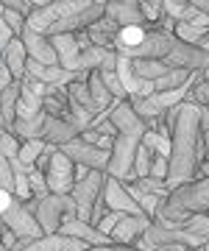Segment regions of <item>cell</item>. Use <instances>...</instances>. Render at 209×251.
Wrapping results in <instances>:
<instances>
[{
	"label": "cell",
	"instance_id": "cell-1",
	"mask_svg": "<svg viewBox=\"0 0 209 251\" xmlns=\"http://www.w3.org/2000/svg\"><path fill=\"white\" fill-rule=\"evenodd\" d=\"M167 131H170V156H167V190L184 187L195 181V168L207 159L204 140H201V106L182 100L167 115Z\"/></svg>",
	"mask_w": 209,
	"mask_h": 251
},
{
	"label": "cell",
	"instance_id": "cell-2",
	"mask_svg": "<svg viewBox=\"0 0 209 251\" xmlns=\"http://www.w3.org/2000/svg\"><path fill=\"white\" fill-rule=\"evenodd\" d=\"M192 215H209V179H195L184 187L167 193L151 224L159 226H182Z\"/></svg>",
	"mask_w": 209,
	"mask_h": 251
},
{
	"label": "cell",
	"instance_id": "cell-3",
	"mask_svg": "<svg viewBox=\"0 0 209 251\" xmlns=\"http://www.w3.org/2000/svg\"><path fill=\"white\" fill-rule=\"evenodd\" d=\"M25 209L37 218V224L42 226L45 234H59L64 218L75 215V204L70 196H45V198H31L25 201Z\"/></svg>",
	"mask_w": 209,
	"mask_h": 251
},
{
	"label": "cell",
	"instance_id": "cell-4",
	"mask_svg": "<svg viewBox=\"0 0 209 251\" xmlns=\"http://www.w3.org/2000/svg\"><path fill=\"white\" fill-rule=\"evenodd\" d=\"M84 6H87V0H70V3H37L34 11H31L28 20H25V28H31L34 34L47 36L50 34V28L59 25L62 20H67L70 14H75V11H81Z\"/></svg>",
	"mask_w": 209,
	"mask_h": 251
},
{
	"label": "cell",
	"instance_id": "cell-5",
	"mask_svg": "<svg viewBox=\"0 0 209 251\" xmlns=\"http://www.w3.org/2000/svg\"><path fill=\"white\" fill-rule=\"evenodd\" d=\"M103 179H106V173H100V171H84V176H75L70 198H73V204H75V218L84 221V224H90L92 204H95V198L103 190Z\"/></svg>",
	"mask_w": 209,
	"mask_h": 251
},
{
	"label": "cell",
	"instance_id": "cell-6",
	"mask_svg": "<svg viewBox=\"0 0 209 251\" xmlns=\"http://www.w3.org/2000/svg\"><path fill=\"white\" fill-rule=\"evenodd\" d=\"M59 153L67 156L75 168H84V171L106 173V168H109V153L95 148V145H90V143H84L81 137H75V140H70V143L59 145Z\"/></svg>",
	"mask_w": 209,
	"mask_h": 251
},
{
	"label": "cell",
	"instance_id": "cell-7",
	"mask_svg": "<svg viewBox=\"0 0 209 251\" xmlns=\"http://www.w3.org/2000/svg\"><path fill=\"white\" fill-rule=\"evenodd\" d=\"M0 224H3V229H9L17 240H39V237H45L42 226L37 224V218L28 212L20 198H14V204L0 215Z\"/></svg>",
	"mask_w": 209,
	"mask_h": 251
},
{
	"label": "cell",
	"instance_id": "cell-8",
	"mask_svg": "<svg viewBox=\"0 0 209 251\" xmlns=\"http://www.w3.org/2000/svg\"><path fill=\"white\" fill-rule=\"evenodd\" d=\"M137 148H139V143H137V140H131V137H123V134L115 137V143H112V153H109V168H106V176L123 181V184L134 179V171H131V168H134Z\"/></svg>",
	"mask_w": 209,
	"mask_h": 251
},
{
	"label": "cell",
	"instance_id": "cell-9",
	"mask_svg": "<svg viewBox=\"0 0 209 251\" xmlns=\"http://www.w3.org/2000/svg\"><path fill=\"white\" fill-rule=\"evenodd\" d=\"M173 42H176V36L170 34H162V31H145V39L139 42L137 48H131V50H126L123 53V59H128V62H137V59H151V62H164V56L170 53Z\"/></svg>",
	"mask_w": 209,
	"mask_h": 251
},
{
	"label": "cell",
	"instance_id": "cell-10",
	"mask_svg": "<svg viewBox=\"0 0 209 251\" xmlns=\"http://www.w3.org/2000/svg\"><path fill=\"white\" fill-rule=\"evenodd\" d=\"M164 64L170 70H190V73H204L209 64V53L201 50L198 45H184V42H173L170 53L164 56Z\"/></svg>",
	"mask_w": 209,
	"mask_h": 251
},
{
	"label": "cell",
	"instance_id": "cell-11",
	"mask_svg": "<svg viewBox=\"0 0 209 251\" xmlns=\"http://www.w3.org/2000/svg\"><path fill=\"white\" fill-rule=\"evenodd\" d=\"M45 181L53 196H70V190L75 184V165L56 151L50 165H47V171H45Z\"/></svg>",
	"mask_w": 209,
	"mask_h": 251
},
{
	"label": "cell",
	"instance_id": "cell-12",
	"mask_svg": "<svg viewBox=\"0 0 209 251\" xmlns=\"http://www.w3.org/2000/svg\"><path fill=\"white\" fill-rule=\"evenodd\" d=\"M106 117H109V123L117 128V134L131 137V140H137V143H139V140H142V134L148 131V126L134 115V109H131V103H128V100L115 103V106L106 112Z\"/></svg>",
	"mask_w": 209,
	"mask_h": 251
},
{
	"label": "cell",
	"instance_id": "cell-13",
	"mask_svg": "<svg viewBox=\"0 0 209 251\" xmlns=\"http://www.w3.org/2000/svg\"><path fill=\"white\" fill-rule=\"evenodd\" d=\"M100 196H103V204H106L109 212H120V215H142V212H139V206H137L134 201H131V196L126 193L123 181L112 179V176L103 179V190H100Z\"/></svg>",
	"mask_w": 209,
	"mask_h": 251
},
{
	"label": "cell",
	"instance_id": "cell-14",
	"mask_svg": "<svg viewBox=\"0 0 209 251\" xmlns=\"http://www.w3.org/2000/svg\"><path fill=\"white\" fill-rule=\"evenodd\" d=\"M90 246L64 234H45L39 240H17L9 251H87Z\"/></svg>",
	"mask_w": 209,
	"mask_h": 251
},
{
	"label": "cell",
	"instance_id": "cell-15",
	"mask_svg": "<svg viewBox=\"0 0 209 251\" xmlns=\"http://www.w3.org/2000/svg\"><path fill=\"white\" fill-rule=\"evenodd\" d=\"M50 39V45L56 50V59H59V67L67 73H73V75H81L78 73V56H81V48H78V39L75 34H56V36H47ZM87 78V75H81Z\"/></svg>",
	"mask_w": 209,
	"mask_h": 251
},
{
	"label": "cell",
	"instance_id": "cell-16",
	"mask_svg": "<svg viewBox=\"0 0 209 251\" xmlns=\"http://www.w3.org/2000/svg\"><path fill=\"white\" fill-rule=\"evenodd\" d=\"M59 234H64V237H73V240H81L87 243L90 249H95V246H112V240L106 237V234H100L95 226L84 224V221H78L75 215L64 218L62 226H59Z\"/></svg>",
	"mask_w": 209,
	"mask_h": 251
},
{
	"label": "cell",
	"instance_id": "cell-17",
	"mask_svg": "<svg viewBox=\"0 0 209 251\" xmlns=\"http://www.w3.org/2000/svg\"><path fill=\"white\" fill-rule=\"evenodd\" d=\"M23 45H25L28 59H34V62L45 64V67H56V64H59V59H56V50H53V45H50V39H47V36L34 34L31 28H25V31H23Z\"/></svg>",
	"mask_w": 209,
	"mask_h": 251
},
{
	"label": "cell",
	"instance_id": "cell-18",
	"mask_svg": "<svg viewBox=\"0 0 209 251\" xmlns=\"http://www.w3.org/2000/svg\"><path fill=\"white\" fill-rule=\"evenodd\" d=\"M148 221L145 215H123V221H120L117 226H115V232L109 234V240L115 243V246H134L142 234H145L148 229Z\"/></svg>",
	"mask_w": 209,
	"mask_h": 251
},
{
	"label": "cell",
	"instance_id": "cell-19",
	"mask_svg": "<svg viewBox=\"0 0 209 251\" xmlns=\"http://www.w3.org/2000/svg\"><path fill=\"white\" fill-rule=\"evenodd\" d=\"M103 17L112 20L117 28H131V25H148L145 17H142V9L139 3H106V11Z\"/></svg>",
	"mask_w": 209,
	"mask_h": 251
},
{
	"label": "cell",
	"instance_id": "cell-20",
	"mask_svg": "<svg viewBox=\"0 0 209 251\" xmlns=\"http://www.w3.org/2000/svg\"><path fill=\"white\" fill-rule=\"evenodd\" d=\"M75 137H81V134H78L67 120H62V117H47V120H45L42 140H45L47 145H56V148H59V145L70 143V140H75Z\"/></svg>",
	"mask_w": 209,
	"mask_h": 251
},
{
	"label": "cell",
	"instance_id": "cell-21",
	"mask_svg": "<svg viewBox=\"0 0 209 251\" xmlns=\"http://www.w3.org/2000/svg\"><path fill=\"white\" fill-rule=\"evenodd\" d=\"M3 64L9 67L11 78L14 81H25V64H28V53L23 39H11V45L3 50Z\"/></svg>",
	"mask_w": 209,
	"mask_h": 251
},
{
	"label": "cell",
	"instance_id": "cell-22",
	"mask_svg": "<svg viewBox=\"0 0 209 251\" xmlns=\"http://www.w3.org/2000/svg\"><path fill=\"white\" fill-rule=\"evenodd\" d=\"M87 90H90V98H92V103H95L98 112H109V109L117 103V100L109 95V90L103 87V81H100L98 73H90V78H87Z\"/></svg>",
	"mask_w": 209,
	"mask_h": 251
},
{
	"label": "cell",
	"instance_id": "cell-23",
	"mask_svg": "<svg viewBox=\"0 0 209 251\" xmlns=\"http://www.w3.org/2000/svg\"><path fill=\"white\" fill-rule=\"evenodd\" d=\"M170 70L164 62H151V59H137V62H131V73H134L139 81H159L164 75V73Z\"/></svg>",
	"mask_w": 209,
	"mask_h": 251
},
{
	"label": "cell",
	"instance_id": "cell-24",
	"mask_svg": "<svg viewBox=\"0 0 209 251\" xmlns=\"http://www.w3.org/2000/svg\"><path fill=\"white\" fill-rule=\"evenodd\" d=\"M162 14L164 17H170L176 25L179 23H192V20L198 17V9L192 6V3H176V0H164L162 3Z\"/></svg>",
	"mask_w": 209,
	"mask_h": 251
},
{
	"label": "cell",
	"instance_id": "cell-25",
	"mask_svg": "<svg viewBox=\"0 0 209 251\" xmlns=\"http://www.w3.org/2000/svg\"><path fill=\"white\" fill-rule=\"evenodd\" d=\"M45 140H31V143H20V153H17V162L23 171H34V165H37L39 153L45 151Z\"/></svg>",
	"mask_w": 209,
	"mask_h": 251
},
{
	"label": "cell",
	"instance_id": "cell-26",
	"mask_svg": "<svg viewBox=\"0 0 209 251\" xmlns=\"http://www.w3.org/2000/svg\"><path fill=\"white\" fill-rule=\"evenodd\" d=\"M139 143L145 145L154 156H164V159L170 156V134L167 131H145Z\"/></svg>",
	"mask_w": 209,
	"mask_h": 251
},
{
	"label": "cell",
	"instance_id": "cell-27",
	"mask_svg": "<svg viewBox=\"0 0 209 251\" xmlns=\"http://www.w3.org/2000/svg\"><path fill=\"white\" fill-rule=\"evenodd\" d=\"M151 162H154V153L139 143V148H137V153H134V168H131V171H134V179L151 176Z\"/></svg>",
	"mask_w": 209,
	"mask_h": 251
},
{
	"label": "cell",
	"instance_id": "cell-28",
	"mask_svg": "<svg viewBox=\"0 0 209 251\" xmlns=\"http://www.w3.org/2000/svg\"><path fill=\"white\" fill-rule=\"evenodd\" d=\"M134 184L142 193H148V196H159V198H167V184L164 181H159V179H154V176H145V179H134Z\"/></svg>",
	"mask_w": 209,
	"mask_h": 251
},
{
	"label": "cell",
	"instance_id": "cell-29",
	"mask_svg": "<svg viewBox=\"0 0 209 251\" xmlns=\"http://www.w3.org/2000/svg\"><path fill=\"white\" fill-rule=\"evenodd\" d=\"M28 187H31V198H45V196H50L47 181H45V173H39L37 168H34V171H28Z\"/></svg>",
	"mask_w": 209,
	"mask_h": 251
},
{
	"label": "cell",
	"instance_id": "cell-30",
	"mask_svg": "<svg viewBox=\"0 0 209 251\" xmlns=\"http://www.w3.org/2000/svg\"><path fill=\"white\" fill-rule=\"evenodd\" d=\"M0 190H6L14 196V176H11V165L3 153V145H0Z\"/></svg>",
	"mask_w": 209,
	"mask_h": 251
},
{
	"label": "cell",
	"instance_id": "cell-31",
	"mask_svg": "<svg viewBox=\"0 0 209 251\" xmlns=\"http://www.w3.org/2000/svg\"><path fill=\"white\" fill-rule=\"evenodd\" d=\"M187 100H190V103H195V106L209 109V84L198 81V84H195V87H192V90L187 92Z\"/></svg>",
	"mask_w": 209,
	"mask_h": 251
},
{
	"label": "cell",
	"instance_id": "cell-32",
	"mask_svg": "<svg viewBox=\"0 0 209 251\" xmlns=\"http://www.w3.org/2000/svg\"><path fill=\"white\" fill-rule=\"evenodd\" d=\"M3 23L9 25V31L14 34V39H23V31H25V17H20L14 11L3 9Z\"/></svg>",
	"mask_w": 209,
	"mask_h": 251
},
{
	"label": "cell",
	"instance_id": "cell-33",
	"mask_svg": "<svg viewBox=\"0 0 209 251\" xmlns=\"http://www.w3.org/2000/svg\"><path fill=\"white\" fill-rule=\"evenodd\" d=\"M139 9H142V17H145V23H159V20L164 17V14H162V3H154V0L139 3Z\"/></svg>",
	"mask_w": 209,
	"mask_h": 251
},
{
	"label": "cell",
	"instance_id": "cell-34",
	"mask_svg": "<svg viewBox=\"0 0 209 251\" xmlns=\"http://www.w3.org/2000/svg\"><path fill=\"white\" fill-rule=\"evenodd\" d=\"M34 6H37V3H25V0H6V3H3V9L14 11V14H20V17H25V20H28V14L34 11Z\"/></svg>",
	"mask_w": 209,
	"mask_h": 251
},
{
	"label": "cell",
	"instance_id": "cell-35",
	"mask_svg": "<svg viewBox=\"0 0 209 251\" xmlns=\"http://www.w3.org/2000/svg\"><path fill=\"white\" fill-rule=\"evenodd\" d=\"M120 221H123V215H120V212H106V215H103V221L98 224V232L109 237V234L115 232V226H117Z\"/></svg>",
	"mask_w": 209,
	"mask_h": 251
},
{
	"label": "cell",
	"instance_id": "cell-36",
	"mask_svg": "<svg viewBox=\"0 0 209 251\" xmlns=\"http://www.w3.org/2000/svg\"><path fill=\"white\" fill-rule=\"evenodd\" d=\"M151 176L159 181L167 179V159L164 156H154V162H151Z\"/></svg>",
	"mask_w": 209,
	"mask_h": 251
},
{
	"label": "cell",
	"instance_id": "cell-37",
	"mask_svg": "<svg viewBox=\"0 0 209 251\" xmlns=\"http://www.w3.org/2000/svg\"><path fill=\"white\" fill-rule=\"evenodd\" d=\"M11 39H14V34H11L9 25H6V23L0 20V56H3V50H6V48L11 45Z\"/></svg>",
	"mask_w": 209,
	"mask_h": 251
},
{
	"label": "cell",
	"instance_id": "cell-38",
	"mask_svg": "<svg viewBox=\"0 0 209 251\" xmlns=\"http://www.w3.org/2000/svg\"><path fill=\"white\" fill-rule=\"evenodd\" d=\"M11 84H14V78H11V73H9V67H6V64L0 62V95H3V92L9 90Z\"/></svg>",
	"mask_w": 209,
	"mask_h": 251
},
{
	"label": "cell",
	"instance_id": "cell-39",
	"mask_svg": "<svg viewBox=\"0 0 209 251\" xmlns=\"http://www.w3.org/2000/svg\"><path fill=\"white\" fill-rule=\"evenodd\" d=\"M11 204H14V196H11V193H6V190H0V215H3Z\"/></svg>",
	"mask_w": 209,
	"mask_h": 251
},
{
	"label": "cell",
	"instance_id": "cell-40",
	"mask_svg": "<svg viewBox=\"0 0 209 251\" xmlns=\"http://www.w3.org/2000/svg\"><path fill=\"white\" fill-rule=\"evenodd\" d=\"M195 179H209V156L195 168Z\"/></svg>",
	"mask_w": 209,
	"mask_h": 251
},
{
	"label": "cell",
	"instance_id": "cell-41",
	"mask_svg": "<svg viewBox=\"0 0 209 251\" xmlns=\"http://www.w3.org/2000/svg\"><path fill=\"white\" fill-rule=\"evenodd\" d=\"M201 131H209V109L201 106Z\"/></svg>",
	"mask_w": 209,
	"mask_h": 251
},
{
	"label": "cell",
	"instance_id": "cell-42",
	"mask_svg": "<svg viewBox=\"0 0 209 251\" xmlns=\"http://www.w3.org/2000/svg\"><path fill=\"white\" fill-rule=\"evenodd\" d=\"M192 6H195L201 14H207V17H209V0H198V3H192Z\"/></svg>",
	"mask_w": 209,
	"mask_h": 251
},
{
	"label": "cell",
	"instance_id": "cell-43",
	"mask_svg": "<svg viewBox=\"0 0 209 251\" xmlns=\"http://www.w3.org/2000/svg\"><path fill=\"white\" fill-rule=\"evenodd\" d=\"M201 140H204V151H207V156H209V131H201Z\"/></svg>",
	"mask_w": 209,
	"mask_h": 251
},
{
	"label": "cell",
	"instance_id": "cell-44",
	"mask_svg": "<svg viewBox=\"0 0 209 251\" xmlns=\"http://www.w3.org/2000/svg\"><path fill=\"white\" fill-rule=\"evenodd\" d=\"M201 81H204V84H209V64H207V70L201 73Z\"/></svg>",
	"mask_w": 209,
	"mask_h": 251
},
{
	"label": "cell",
	"instance_id": "cell-45",
	"mask_svg": "<svg viewBox=\"0 0 209 251\" xmlns=\"http://www.w3.org/2000/svg\"><path fill=\"white\" fill-rule=\"evenodd\" d=\"M0 20H3V3H0Z\"/></svg>",
	"mask_w": 209,
	"mask_h": 251
},
{
	"label": "cell",
	"instance_id": "cell-46",
	"mask_svg": "<svg viewBox=\"0 0 209 251\" xmlns=\"http://www.w3.org/2000/svg\"><path fill=\"white\" fill-rule=\"evenodd\" d=\"M184 251H204V249H184Z\"/></svg>",
	"mask_w": 209,
	"mask_h": 251
},
{
	"label": "cell",
	"instance_id": "cell-47",
	"mask_svg": "<svg viewBox=\"0 0 209 251\" xmlns=\"http://www.w3.org/2000/svg\"><path fill=\"white\" fill-rule=\"evenodd\" d=\"M0 251H9V249H6V246H3V243H0Z\"/></svg>",
	"mask_w": 209,
	"mask_h": 251
},
{
	"label": "cell",
	"instance_id": "cell-48",
	"mask_svg": "<svg viewBox=\"0 0 209 251\" xmlns=\"http://www.w3.org/2000/svg\"><path fill=\"white\" fill-rule=\"evenodd\" d=\"M204 251H209V240H207V246H204Z\"/></svg>",
	"mask_w": 209,
	"mask_h": 251
}]
</instances>
